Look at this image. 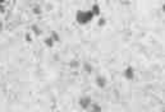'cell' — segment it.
I'll return each mask as SVG.
<instances>
[{
	"label": "cell",
	"mask_w": 165,
	"mask_h": 112,
	"mask_svg": "<svg viewBox=\"0 0 165 112\" xmlns=\"http://www.w3.org/2000/svg\"><path fill=\"white\" fill-rule=\"evenodd\" d=\"M93 18H95V15L92 14L91 10H78L76 13V22L81 26L87 24V23L91 22Z\"/></svg>",
	"instance_id": "1"
},
{
	"label": "cell",
	"mask_w": 165,
	"mask_h": 112,
	"mask_svg": "<svg viewBox=\"0 0 165 112\" xmlns=\"http://www.w3.org/2000/svg\"><path fill=\"white\" fill-rule=\"evenodd\" d=\"M91 103H92V101H91V98L90 97H81L78 99V105L82 110H88Z\"/></svg>",
	"instance_id": "2"
},
{
	"label": "cell",
	"mask_w": 165,
	"mask_h": 112,
	"mask_svg": "<svg viewBox=\"0 0 165 112\" xmlns=\"http://www.w3.org/2000/svg\"><path fill=\"white\" fill-rule=\"evenodd\" d=\"M123 75H124V78L127 79V80H132V79L134 78V69H133V66H127L124 69V71H123Z\"/></svg>",
	"instance_id": "3"
},
{
	"label": "cell",
	"mask_w": 165,
	"mask_h": 112,
	"mask_svg": "<svg viewBox=\"0 0 165 112\" xmlns=\"http://www.w3.org/2000/svg\"><path fill=\"white\" fill-rule=\"evenodd\" d=\"M96 85L99 87V88H105L106 87V78L105 77H102V75H99L97 78H96Z\"/></svg>",
	"instance_id": "4"
},
{
	"label": "cell",
	"mask_w": 165,
	"mask_h": 112,
	"mask_svg": "<svg viewBox=\"0 0 165 112\" xmlns=\"http://www.w3.org/2000/svg\"><path fill=\"white\" fill-rule=\"evenodd\" d=\"M90 10L92 12V14L95 17H97V15H100V13H101V9H100V5H97V4H93V5L91 7V9Z\"/></svg>",
	"instance_id": "5"
},
{
	"label": "cell",
	"mask_w": 165,
	"mask_h": 112,
	"mask_svg": "<svg viewBox=\"0 0 165 112\" xmlns=\"http://www.w3.org/2000/svg\"><path fill=\"white\" fill-rule=\"evenodd\" d=\"M44 42H45V45L48 46V47H53L54 43H55V41H54V38H53V37H51V36L46 37V38L44 40Z\"/></svg>",
	"instance_id": "6"
},
{
	"label": "cell",
	"mask_w": 165,
	"mask_h": 112,
	"mask_svg": "<svg viewBox=\"0 0 165 112\" xmlns=\"http://www.w3.org/2000/svg\"><path fill=\"white\" fill-rule=\"evenodd\" d=\"M31 29L34 31V33H35V35H37V36L41 35V31H40V28L37 27V26H32V27H31Z\"/></svg>",
	"instance_id": "7"
},
{
	"label": "cell",
	"mask_w": 165,
	"mask_h": 112,
	"mask_svg": "<svg viewBox=\"0 0 165 112\" xmlns=\"http://www.w3.org/2000/svg\"><path fill=\"white\" fill-rule=\"evenodd\" d=\"M90 110H92V111H101V107L95 105V103H91V106H90Z\"/></svg>",
	"instance_id": "8"
},
{
	"label": "cell",
	"mask_w": 165,
	"mask_h": 112,
	"mask_svg": "<svg viewBox=\"0 0 165 112\" xmlns=\"http://www.w3.org/2000/svg\"><path fill=\"white\" fill-rule=\"evenodd\" d=\"M83 68H84V70H86V73H88V74L92 71V66H91L90 64H84V65H83Z\"/></svg>",
	"instance_id": "9"
},
{
	"label": "cell",
	"mask_w": 165,
	"mask_h": 112,
	"mask_svg": "<svg viewBox=\"0 0 165 112\" xmlns=\"http://www.w3.org/2000/svg\"><path fill=\"white\" fill-rule=\"evenodd\" d=\"M34 13H35V14H41V8L37 7V5L34 7Z\"/></svg>",
	"instance_id": "10"
},
{
	"label": "cell",
	"mask_w": 165,
	"mask_h": 112,
	"mask_svg": "<svg viewBox=\"0 0 165 112\" xmlns=\"http://www.w3.org/2000/svg\"><path fill=\"white\" fill-rule=\"evenodd\" d=\"M105 23H106V21H105V18H100V19H99V26H105Z\"/></svg>",
	"instance_id": "11"
},
{
	"label": "cell",
	"mask_w": 165,
	"mask_h": 112,
	"mask_svg": "<svg viewBox=\"0 0 165 112\" xmlns=\"http://www.w3.org/2000/svg\"><path fill=\"white\" fill-rule=\"evenodd\" d=\"M26 41L28 42V43H30V42H32V37H31L30 33H27V35H26Z\"/></svg>",
	"instance_id": "12"
},
{
	"label": "cell",
	"mask_w": 165,
	"mask_h": 112,
	"mask_svg": "<svg viewBox=\"0 0 165 112\" xmlns=\"http://www.w3.org/2000/svg\"><path fill=\"white\" fill-rule=\"evenodd\" d=\"M51 37L54 38L55 42H58V41H59V37H58V35H56V33H51Z\"/></svg>",
	"instance_id": "13"
},
{
	"label": "cell",
	"mask_w": 165,
	"mask_h": 112,
	"mask_svg": "<svg viewBox=\"0 0 165 112\" xmlns=\"http://www.w3.org/2000/svg\"><path fill=\"white\" fill-rule=\"evenodd\" d=\"M5 1H7V0H0V4H4Z\"/></svg>",
	"instance_id": "14"
}]
</instances>
